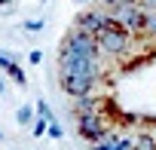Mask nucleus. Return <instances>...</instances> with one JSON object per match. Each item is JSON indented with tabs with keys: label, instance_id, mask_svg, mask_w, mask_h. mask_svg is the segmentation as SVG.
<instances>
[{
	"label": "nucleus",
	"instance_id": "1",
	"mask_svg": "<svg viewBox=\"0 0 156 150\" xmlns=\"http://www.w3.org/2000/svg\"><path fill=\"white\" fill-rule=\"evenodd\" d=\"M156 58V0H95L61 46L64 89L92 101Z\"/></svg>",
	"mask_w": 156,
	"mask_h": 150
}]
</instances>
